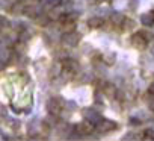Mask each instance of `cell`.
Returning a JSON list of instances; mask_svg holds the SVG:
<instances>
[{"instance_id":"obj_1","label":"cell","mask_w":154,"mask_h":141,"mask_svg":"<svg viewBox=\"0 0 154 141\" xmlns=\"http://www.w3.org/2000/svg\"><path fill=\"white\" fill-rule=\"evenodd\" d=\"M65 108V100L62 97H53L47 103V111L51 117H59Z\"/></svg>"},{"instance_id":"obj_2","label":"cell","mask_w":154,"mask_h":141,"mask_svg":"<svg viewBox=\"0 0 154 141\" xmlns=\"http://www.w3.org/2000/svg\"><path fill=\"white\" fill-rule=\"evenodd\" d=\"M79 73V62L66 58L65 61H62V75H65L66 78H74Z\"/></svg>"},{"instance_id":"obj_3","label":"cell","mask_w":154,"mask_h":141,"mask_svg":"<svg viewBox=\"0 0 154 141\" xmlns=\"http://www.w3.org/2000/svg\"><path fill=\"white\" fill-rule=\"evenodd\" d=\"M130 43H131V46L136 49V50H145L146 47H148V38H146V35L143 34V32H136V34H133L131 35V38H130Z\"/></svg>"},{"instance_id":"obj_4","label":"cell","mask_w":154,"mask_h":141,"mask_svg":"<svg viewBox=\"0 0 154 141\" xmlns=\"http://www.w3.org/2000/svg\"><path fill=\"white\" fill-rule=\"evenodd\" d=\"M62 43L68 47H75L79 46L80 43V35L77 34L75 30H71V32H65L63 37H62Z\"/></svg>"},{"instance_id":"obj_5","label":"cell","mask_w":154,"mask_h":141,"mask_svg":"<svg viewBox=\"0 0 154 141\" xmlns=\"http://www.w3.org/2000/svg\"><path fill=\"white\" fill-rule=\"evenodd\" d=\"M75 130H77V133H80V135H91L95 130V124L91 120H83V121L75 124Z\"/></svg>"},{"instance_id":"obj_6","label":"cell","mask_w":154,"mask_h":141,"mask_svg":"<svg viewBox=\"0 0 154 141\" xmlns=\"http://www.w3.org/2000/svg\"><path fill=\"white\" fill-rule=\"evenodd\" d=\"M95 127H97V130L101 132V133H109V132L116 130V129H118V124H116V121H113V120H100Z\"/></svg>"},{"instance_id":"obj_7","label":"cell","mask_w":154,"mask_h":141,"mask_svg":"<svg viewBox=\"0 0 154 141\" xmlns=\"http://www.w3.org/2000/svg\"><path fill=\"white\" fill-rule=\"evenodd\" d=\"M101 93L109 99V100H113V99H116V94H118V88L113 85V84H109V82H106L104 84V87H103V90H101Z\"/></svg>"},{"instance_id":"obj_8","label":"cell","mask_w":154,"mask_h":141,"mask_svg":"<svg viewBox=\"0 0 154 141\" xmlns=\"http://www.w3.org/2000/svg\"><path fill=\"white\" fill-rule=\"evenodd\" d=\"M62 15H63V8H62L60 5H56V6H53V8L48 11L47 18L51 20V21H59Z\"/></svg>"},{"instance_id":"obj_9","label":"cell","mask_w":154,"mask_h":141,"mask_svg":"<svg viewBox=\"0 0 154 141\" xmlns=\"http://www.w3.org/2000/svg\"><path fill=\"white\" fill-rule=\"evenodd\" d=\"M124 20H125V15H122V14H119V12L112 14V15H110V18H109L110 24H112L113 27H118V29H121V26H122Z\"/></svg>"},{"instance_id":"obj_10","label":"cell","mask_w":154,"mask_h":141,"mask_svg":"<svg viewBox=\"0 0 154 141\" xmlns=\"http://www.w3.org/2000/svg\"><path fill=\"white\" fill-rule=\"evenodd\" d=\"M104 23L106 21L101 17H92V18L88 20V26L91 29H101V27H104Z\"/></svg>"},{"instance_id":"obj_11","label":"cell","mask_w":154,"mask_h":141,"mask_svg":"<svg viewBox=\"0 0 154 141\" xmlns=\"http://www.w3.org/2000/svg\"><path fill=\"white\" fill-rule=\"evenodd\" d=\"M24 9H26V3H24V2L12 3V6L9 8V11H11L14 15H21V14H24Z\"/></svg>"},{"instance_id":"obj_12","label":"cell","mask_w":154,"mask_h":141,"mask_svg":"<svg viewBox=\"0 0 154 141\" xmlns=\"http://www.w3.org/2000/svg\"><path fill=\"white\" fill-rule=\"evenodd\" d=\"M101 61H103V64H106V65H113L115 62H116V55L113 53V52H107V53H103L101 55Z\"/></svg>"},{"instance_id":"obj_13","label":"cell","mask_w":154,"mask_h":141,"mask_svg":"<svg viewBox=\"0 0 154 141\" xmlns=\"http://www.w3.org/2000/svg\"><path fill=\"white\" fill-rule=\"evenodd\" d=\"M140 21L143 26H152L154 24V20H152V12H146L140 17Z\"/></svg>"},{"instance_id":"obj_14","label":"cell","mask_w":154,"mask_h":141,"mask_svg":"<svg viewBox=\"0 0 154 141\" xmlns=\"http://www.w3.org/2000/svg\"><path fill=\"white\" fill-rule=\"evenodd\" d=\"M134 26H136V23H134L133 20H130V18L125 17V20H124V23H122V26H121V30H131Z\"/></svg>"},{"instance_id":"obj_15","label":"cell","mask_w":154,"mask_h":141,"mask_svg":"<svg viewBox=\"0 0 154 141\" xmlns=\"http://www.w3.org/2000/svg\"><path fill=\"white\" fill-rule=\"evenodd\" d=\"M11 27L9 24V20L6 17H0V32H3V30H8Z\"/></svg>"},{"instance_id":"obj_16","label":"cell","mask_w":154,"mask_h":141,"mask_svg":"<svg viewBox=\"0 0 154 141\" xmlns=\"http://www.w3.org/2000/svg\"><path fill=\"white\" fill-rule=\"evenodd\" d=\"M143 138L145 139H154V130L152 129H146L143 132Z\"/></svg>"},{"instance_id":"obj_17","label":"cell","mask_w":154,"mask_h":141,"mask_svg":"<svg viewBox=\"0 0 154 141\" xmlns=\"http://www.w3.org/2000/svg\"><path fill=\"white\" fill-rule=\"evenodd\" d=\"M56 58L62 62V61H65V59L68 58V55L65 53V50H59V53H56Z\"/></svg>"},{"instance_id":"obj_18","label":"cell","mask_w":154,"mask_h":141,"mask_svg":"<svg viewBox=\"0 0 154 141\" xmlns=\"http://www.w3.org/2000/svg\"><path fill=\"white\" fill-rule=\"evenodd\" d=\"M148 93H149L151 96H154V82H152V84L148 87Z\"/></svg>"},{"instance_id":"obj_19","label":"cell","mask_w":154,"mask_h":141,"mask_svg":"<svg viewBox=\"0 0 154 141\" xmlns=\"http://www.w3.org/2000/svg\"><path fill=\"white\" fill-rule=\"evenodd\" d=\"M148 106H149V109L154 112V99H151V100L148 102Z\"/></svg>"},{"instance_id":"obj_20","label":"cell","mask_w":154,"mask_h":141,"mask_svg":"<svg viewBox=\"0 0 154 141\" xmlns=\"http://www.w3.org/2000/svg\"><path fill=\"white\" fill-rule=\"evenodd\" d=\"M97 2H98V3H110L112 0H97Z\"/></svg>"},{"instance_id":"obj_21","label":"cell","mask_w":154,"mask_h":141,"mask_svg":"<svg viewBox=\"0 0 154 141\" xmlns=\"http://www.w3.org/2000/svg\"><path fill=\"white\" fill-rule=\"evenodd\" d=\"M149 50H151V55L154 56V41H152V44H151V47H149Z\"/></svg>"},{"instance_id":"obj_22","label":"cell","mask_w":154,"mask_h":141,"mask_svg":"<svg viewBox=\"0 0 154 141\" xmlns=\"http://www.w3.org/2000/svg\"><path fill=\"white\" fill-rule=\"evenodd\" d=\"M151 12H152V20H154V11H151Z\"/></svg>"}]
</instances>
